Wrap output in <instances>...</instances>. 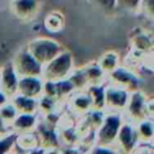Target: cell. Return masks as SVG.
<instances>
[{"mask_svg": "<svg viewBox=\"0 0 154 154\" xmlns=\"http://www.w3.org/2000/svg\"><path fill=\"white\" fill-rule=\"evenodd\" d=\"M123 120H124L123 112H105L102 123L95 130L94 144L114 148V142Z\"/></svg>", "mask_w": 154, "mask_h": 154, "instance_id": "1", "label": "cell"}, {"mask_svg": "<svg viewBox=\"0 0 154 154\" xmlns=\"http://www.w3.org/2000/svg\"><path fill=\"white\" fill-rule=\"evenodd\" d=\"M73 70V58L69 51L63 49L57 57L42 66L41 77L43 81H60L70 76Z\"/></svg>", "mask_w": 154, "mask_h": 154, "instance_id": "2", "label": "cell"}, {"mask_svg": "<svg viewBox=\"0 0 154 154\" xmlns=\"http://www.w3.org/2000/svg\"><path fill=\"white\" fill-rule=\"evenodd\" d=\"M124 119L137 123L146 118H153V100L147 99L140 90L132 91L129 95L128 103L123 111Z\"/></svg>", "mask_w": 154, "mask_h": 154, "instance_id": "3", "label": "cell"}, {"mask_svg": "<svg viewBox=\"0 0 154 154\" xmlns=\"http://www.w3.org/2000/svg\"><path fill=\"white\" fill-rule=\"evenodd\" d=\"M28 52L43 66L46 63L57 57L64 48L61 45L49 37H37L26 45Z\"/></svg>", "mask_w": 154, "mask_h": 154, "instance_id": "4", "label": "cell"}, {"mask_svg": "<svg viewBox=\"0 0 154 154\" xmlns=\"http://www.w3.org/2000/svg\"><path fill=\"white\" fill-rule=\"evenodd\" d=\"M18 78L20 77H41L42 65L28 52L26 48L20 49L16 53L11 61Z\"/></svg>", "mask_w": 154, "mask_h": 154, "instance_id": "5", "label": "cell"}, {"mask_svg": "<svg viewBox=\"0 0 154 154\" xmlns=\"http://www.w3.org/2000/svg\"><path fill=\"white\" fill-rule=\"evenodd\" d=\"M106 83L122 88L129 93L140 90V78L134 70L117 66L106 76Z\"/></svg>", "mask_w": 154, "mask_h": 154, "instance_id": "6", "label": "cell"}, {"mask_svg": "<svg viewBox=\"0 0 154 154\" xmlns=\"http://www.w3.org/2000/svg\"><path fill=\"white\" fill-rule=\"evenodd\" d=\"M34 132L37 137L38 147L42 148L45 152L59 150V138L54 129V125L47 123L42 118H38Z\"/></svg>", "mask_w": 154, "mask_h": 154, "instance_id": "7", "label": "cell"}, {"mask_svg": "<svg viewBox=\"0 0 154 154\" xmlns=\"http://www.w3.org/2000/svg\"><path fill=\"white\" fill-rule=\"evenodd\" d=\"M130 93L114 87L112 84L105 83V102H103V111L105 112H123L128 100H129Z\"/></svg>", "mask_w": 154, "mask_h": 154, "instance_id": "8", "label": "cell"}, {"mask_svg": "<svg viewBox=\"0 0 154 154\" xmlns=\"http://www.w3.org/2000/svg\"><path fill=\"white\" fill-rule=\"evenodd\" d=\"M137 142H138V140H137V136L135 132L134 123L124 119L119 128V131H118V135H117V138L114 142L116 150L123 152V153H132Z\"/></svg>", "mask_w": 154, "mask_h": 154, "instance_id": "9", "label": "cell"}, {"mask_svg": "<svg viewBox=\"0 0 154 154\" xmlns=\"http://www.w3.org/2000/svg\"><path fill=\"white\" fill-rule=\"evenodd\" d=\"M70 113L75 117H82L88 113L91 108V100L85 90H77L73 91L65 102Z\"/></svg>", "mask_w": 154, "mask_h": 154, "instance_id": "10", "label": "cell"}, {"mask_svg": "<svg viewBox=\"0 0 154 154\" xmlns=\"http://www.w3.org/2000/svg\"><path fill=\"white\" fill-rule=\"evenodd\" d=\"M10 6L13 14L24 22L35 19L40 11L37 0H12Z\"/></svg>", "mask_w": 154, "mask_h": 154, "instance_id": "11", "label": "cell"}, {"mask_svg": "<svg viewBox=\"0 0 154 154\" xmlns=\"http://www.w3.org/2000/svg\"><path fill=\"white\" fill-rule=\"evenodd\" d=\"M18 76L14 72L12 63L8 61L0 67V89L11 99L17 94Z\"/></svg>", "mask_w": 154, "mask_h": 154, "instance_id": "12", "label": "cell"}, {"mask_svg": "<svg viewBox=\"0 0 154 154\" xmlns=\"http://www.w3.org/2000/svg\"><path fill=\"white\" fill-rule=\"evenodd\" d=\"M43 79L42 77H20L18 78L17 94L38 99L42 95Z\"/></svg>", "mask_w": 154, "mask_h": 154, "instance_id": "13", "label": "cell"}, {"mask_svg": "<svg viewBox=\"0 0 154 154\" xmlns=\"http://www.w3.org/2000/svg\"><path fill=\"white\" fill-rule=\"evenodd\" d=\"M37 113H18L17 117L11 123V130L16 134L34 131L37 122H38Z\"/></svg>", "mask_w": 154, "mask_h": 154, "instance_id": "14", "label": "cell"}, {"mask_svg": "<svg viewBox=\"0 0 154 154\" xmlns=\"http://www.w3.org/2000/svg\"><path fill=\"white\" fill-rule=\"evenodd\" d=\"M83 75L85 77V82L87 85H100V84H105L106 83V73L100 69V66L94 63V64H89L84 67H82Z\"/></svg>", "mask_w": 154, "mask_h": 154, "instance_id": "15", "label": "cell"}, {"mask_svg": "<svg viewBox=\"0 0 154 154\" xmlns=\"http://www.w3.org/2000/svg\"><path fill=\"white\" fill-rule=\"evenodd\" d=\"M10 101L18 113H37V99L35 97L16 94L10 99Z\"/></svg>", "mask_w": 154, "mask_h": 154, "instance_id": "16", "label": "cell"}, {"mask_svg": "<svg viewBox=\"0 0 154 154\" xmlns=\"http://www.w3.org/2000/svg\"><path fill=\"white\" fill-rule=\"evenodd\" d=\"M134 125L138 142H153L154 129H153V120L150 118L142 119L135 123Z\"/></svg>", "mask_w": 154, "mask_h": 154, "instance_id": "17", "label": "cell"}, {"mask_svg": "<svg viewBox=\"0 0 154 154\" xmlns=\"http://www.w3.org/2000/svg\"><path fill=\"white\" fill-rule=\"evenodd\" d=\"M14 147H18L20 150L34 152V150L38 147L37 137H36L35 132H34V131H28V132L17 134L16 142H14Z\"/></svg>", "mask_w": 154, "mask_h": 154, "instance_id": "18", "label": "cell"}, {"mask_svg": "<svg viewBox=\"0 0 154 154\" xmlns=\"http://www.w3.org/2000/svg\"><path fill=\"white\" fill-rule=\"evenodd\" d=\"M131 45H132V49L137 52L149 53L153 51V37L150 34L146 31H141L131 38Z\"/></svg>", "mask_w": 154, "mask_h": 154, "instance_id": "19", "label": "cell"}, {"mask_svg": "<svg viewBox=\"0 0 154 154\" xmlns=\"http://www.w3.org/2000/svg\"><path fill=\"white\" fill-rule=\"evenodd\" d=\"M65 25V17L60 11H52L45 18V26L51 32L61 31Z\"/></svg>", "mask_w": 154, "mask_h": 154, "instance_id": "20", "label": "cell"}, {"mask_svg": "<svg viewBox=\"0 0 154 154\" xmlns=\"http://www.w3.org/2000/svg\"><path fill=\"white\" fill-rule=\"evenodd\" d=\"M88 93L90 100H91V108L93 109H103V102H105V84L100 85H90L85 89Z\"/></svg>", "mask_w": 154, "mask_h": 154, "instance_id": "21", "label": "cell"}, {"mask_svg": "<svg viewBox=\"0 0 154 154\" xmlns=\"http://www.w3.org/2000/svg\"><path fill=\"white\" fill-rule=\"evenodd\" d=\"M118 60H119L118 54L113 51H108V52H106L105 54H102L100 57V59L96 61V64L100 66V69L107 76L111 71H113L118 66Z\"/></svg>", "mask_w": 154, "mask_h": 154, "instance_id": "22", "label": "cell"}, {"mask_svg": "<svg viewBox=\"0 0 154 154\" xmlns=\"http://www.w3.org/2000/svg\"><path fill=\"white\" fill-rule=\"evenodd\" d=\"M17 114H18V112L11 101L6 102L4 106L0 107V119L5 125H7L10 128V130H11V123L17 117Z\"/></svg>", "mask_w": 154, "mask_h": 154, "instance_id": "23", "label": "cell"}, {"mask_svg": "<svg viewBox=\"0 0 154 154\" xmlns=\"http://www.w3.org/2000/svg\"><path fill=\"white\" fill-rule=\"evenodd\" d=\"M17 134L12 130L0 136V153H8L13 150Z\"/></svg>", "mask_w": 154, "mask_h": 154, "instance_id": "24", "label": "cell"}, {"mask_svg": "<svg viewBox=\"0 0 154 154\" xmlns=\"http://www.w3.org/2000/svg\"><path fill=\"white\" fill-rule=\"evenodd\" d=\"M140 2L141 0H116V10L123 12H140Z\"/></svg>", "mask_w": 154, "mask_h": 154, "instance_id": "25", "label": "cell"}, {"mask_svg": "<svg viewBox=\"0 0 154 154\" xmlns=\"http://www.w3.org/2000/svg\"><path fill=\"white\" fill-rule=\"evenodd\" d=\"M89 1L95 8L102 11L103 13H112L116 11V0H89Z\"/></svg>", "mask_w": 154, "mask_h": 154, "instance_id": "26", "label": "cell"}, {"mask_svg": "<svg viewBox=\"0 0 154 154\" xmlns=\"http://www.w3.org/2000/svg\"><path fill=\"white\" fill-rule=\"evenodd\" d=\"M153 0H141L140 2V12H142L149 20L153 18Z\"/></svg>", "mask_w": 154, "mask_h": 154, "instance_id": "27", "label": "cell"}, {"mask_svg": "<svg viewBox=\"0 0 154 154\" xmlns=\"http://www.w3.org/2000/svg\"><path fill=\"white\" fill-rule=\"evenodd\" d=\"M8 101H10V97H8V96L0 89V107L4 106V105H5L6 102H8Z\"/></svg>", "mask_w": 154, "mask_h": 154, "instance_id": "28", "label": "cell"}, {"mask_svg": "<svg viewBox=\"0 0 154 154\" xmlns=\"http://www.w3.org/2000/svg\"><path fill=\"white\" fill-rule=\"evenodd\" d=\"M10 131V128L7 126V125H5L2 122H1V119H0V135H4V134H6V132H8Z\"/></svg>", "mask_w": 154, "mask_h": 154, "instance_id": "29", "label": "cell"}, {"mask_svg": "<svg viewBox=\"0 0 154 154\" xmlns=\"http://www.w3.org/2000/svg\"><path fill=\"white\" fill-rule=\"evenodd\" d=\"M0 136H1V135H0Z\"/></svg>", "mask_w": 154, "mask_h": 154, "instance_id": "30", "label": "cell"}]
</instances>
